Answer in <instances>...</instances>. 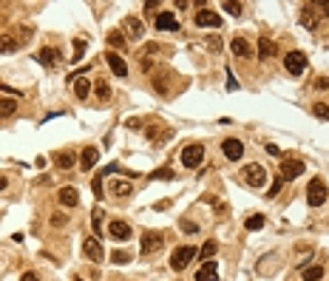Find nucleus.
I'll use <instances>...</instances> for the list:
<instances>
[{
    "mask_svg": "<svg viewBox=\"0 0 329 281\" xmlns=\"http://www.w3.org/2000/svg\"><path fill=\"white\" fill-rule=\"evenodd\" d=\"M193 259H196V247H190V244H182V247H176L173 253H170V267H173L176 273H182V270L190 264Z\"/></svg>",
    "mask_w": 329,
    "mask_h": 281,
    "instance_id": "1",
    "label": "nucleus"
},
{
    "mask_svg": "<svg viewBox=\"0 0 329 281\" xmlns=\"http://www.w3.org/2000/svg\"><path fill=\"white\" fill-rule=\"evenodd\" d=\"M329 190L327 185H324V179H310V185H307V202H310V207H321L324 202H327Z\"/></svg>",
    "mask_w": 329,
    "mask_h": 281,
    "instance_id": "2",
    "label": "nucleus"
},
{
    "mask_svg": "<svg viewBox=\"0 0 329 281\" xmlns=\"http://www.w3.org/2000/svg\"><path fill=\"white\" fill-rule=\"evenodd\" d=\"M201 159H204V145L193 142V145H184L182 148V165L184 168H199Z\"/></svg>",
    "mask_w": 329,
    "mask_h": 281,
    "instance_id": "3",
    "label": "nucleus"
},
{
    "mask_svg": "<svg viewBox=\"0 0 329 281\" xmlns=\"http://www.w3.org/2000/svg\"><path fill=\"white\" fill-rule=\"evenodd\" d=\"M284 68H287L292 77H301V74L307 71V54H304V51H290V54L284 57Z\"/></svg>",
    "mask_w": 329,
    "mask_h": 281,
    "instance_id": "4",
    "label": "nucleus"
},
{
    "mask_svg": "<svg viewBox=\"0 0 329 281\" xmlns=\"http://www.w3.org/2000/svg\"><path fill=\"white\" fill-rule=\"evenodd\" d=\"M162 247H164V233H159V230L142 233V256H150V253H156Z\"/></svg>",
    "mask_w": 329,
    "mask_h": 281,
    "instance_id": "5",
    "label": "nucleus"
},
{
    "mask_svg": "<svg viewBox=\"0 0 329 281\" xmlns=\"http://www.w3.org/2000/svg\"><path fill=\"white\" fill-rule=\"evenodd\" d=\"M244 182L253 185V187H261V185L267 182V168L258 165V162H250V165L244 168Z\"/></svg>",
    "mask_w": 329,
    "mask_h": 281,
    "instance_id": "6",
    "label": "nucleus"
},
{
    "mask_svg": "<svg viewBox=\"0 0 329 281\" xmlns=\"http://www.w3.org/2000/svg\"><path fill=\"white\" fill-rule=\"evenodd\" d=\"M193 23H196L199 29H219L221 26V17L216 15V12H210V9H199Z\"/></svg>",
    "mask_w": 329,
    "mask_h": 281,
    "instance_id": "7",
    "label": "nucleus"
},
{
    "mask_svg": "<svg viewBox=\"0 0 329 281\" xmlns=\"http://www.w3.org/2000/svg\"><path fill=\"white\" fill-rule=\"evenodd\" d=\"M304 173V162L301 159H281V179H298Z\"/></svg>",
    "mask_w": 329,
    "mask_h": 281,
    "instance_id": "8",
    "label": "nucleus"
},
{
    "mask_svg": "<svg viewBox=\"0 0 329 281\" xmlns=\"http://www.w3.org/2000/svg\"><path fill=\"white\" fill-rule=\"evenodd\" d=\"M318 20H321V12H315V3L301 6V26H304V29L315 32V29H318Z\"/></svg>",
    "mask_w": 329,
    "mask_h": 281,
    "instance_id": "9",
    "label": "nucleus"
},
{
    "mask_svg": "<svg viewBox=\"0 0 329 281\" xmlns=\"http://www.w3.org/2000/svg\"><path fill=\"white\" fill-rule=\"evenodd\" d=\"M221 150H224V156H227V159H230V162H238V159H241V156H244V142H241V139H224V142H221Z\"/></svg>",
    "mask_w": 329,
    "mask_h": 281,
    "instance_id": "10",
    "label": "nucleus"
},
{
    "mask_svg": "<svg viewBox=\"0 0 329 281\" xmlns=\"http://www.w3.org/2000/svg\"><path fill=\"white\" fill-rule=\"evenodd\" d=\"M108 233H111V239H116V242H128V239H131V225H128V222H119V219H116V222H111V225H108Z\"/></svg>",
    "mask_w": 329,
    "mask_h": 281,
    "instance_id": "11",
    "label": "nucleus"
},
{
    "mask_svg": "<svg viewBox=\"0 0 329 281\" xmlns=\"http://www.w3.org/2000/svg\"><path fill=\"white\" fill-rule=\"evenodd\" d=\"M105 63L111 66V71H114L116 77H122V80L128 77V66H125V60H122L116 51H108V54H105Z\"/></svg>",
    "mask_w": 329,
    "mask_h": 281,
    "instance_id": "12",
    "label": "nucleus"
},
{
    "mask_svg": "<svg viewBox=\"0 0 329 281\" xmlns=\"http://www.w3.org/2000/svg\"><path fill=\"white\" fill-rule=\"evenodd\" d=\"M60 205H63V207H77V205H80V190H77V187H71V185H66V187H63V190H60Z\"/></svg>",
    "mask_w": 329,
    "mask_h": 281,
    "instance_id": "13",
    "label": "nucleus"
},
{
    "mask_svg": "<svg viewBox=\"0 0 329 281\" xmlns=\"http://www.w3.org/2000/svg\"><path fill=\"white\" fill-rule=\"evenodd\" d=\"M82 253H85V259H91V262H102V244H99L97 239H85V242H82Z\"/></svg>",
    "mask_w": 329,
    "mask_h": 281,
    "instance_id": "14",
    "label": "nucleus"
},
{
    "mask_svg": "<svg viewBox=\"0 0 329 281\" xmlns=\"http://www.w3.org/2000/svg\"><path fill=\"white\" fill-rule=\"evenodd\" d=\"M258 57H261V60H273V57H278V46H275L270 37H258Z\"/></svg>",
    "mask_w": 329,
    "mask_h": 281,
    "instance_id": "15",
    "label": "nucleus"
},
{
    "mask_svg": "<svg viewBox=\"0 0 329 281\" xmlns=\"http://www.w3.org/2000/svg\"><path fill=\"white\" fill-rule=\"evenodd\" d=\"M156 29L159 32H176L179 29V20L173 17V12H162V15L156 17Z\"/></svg>",
    "mask_w": 329,
    "mask_h": 281,
    "instance_id": "16",
    "label": "nucleus"
},
{
    "mask_svg": "<svg viewBox=\"0 0 329 281\" xmlns=\"http://www.w3.org/2000/svg\"><path fill=\"white\" fill-rule=\"evenodd\" d=\"M230 51L233 54H236V57H253V46H250V43H247L244 37H233L230 40Z\"/></svg>",
    "mask_w": 329,
    "mask_h": 281,
    "instance_id": "17",
    "label": "nucleus"
},
{
    "mask_svg": "<svg viewBox=\"0 0 329 281\" xmlns=\"http://www.w3.org/2000/svg\"><path fill=\"white\" fill-rule=\"evenodd\" d=\"M122 29L128 32V37H142V34H145V26H142V20H139V17H133V15L122 20Z\"/></svg>",
    "mask_w": 329,
    "mask_h": 281,
    "instance_id": "18",
    "label": "nucleus"
},
{
    "mask_svg": "<svg viewBox=\"0 0 329 281\" xmlns=\"http://www.w3.org/2000/svg\"><path fill=\"white\" fill-rule=\"evenodd\" d=\"M196 281H219V264H216L213 259L204 262V267L196 273Z\"/></svg>",
    "mask_w": 329,
    "mask_h": 281,
    "instance_id": "19",
    "label": "nucleus"
},
{
    "mask_svg": "<svg viewBox=\"0 0 329 281\" xmlns=\"http://www.w3.org/2000/svg\"><path fill=\"white\" fill-rule=\"evenodd\" d=\"M97 159H99V148H85L80 156V168L82 170H91V168L97 165Z\"/></svg>",
    "mask_w": 329,
    "mask_h": 281,
    "instance_id": "20",
    "label": "nucleus"
},
{
    "mask_svg": "<svg viewBox=\"0 0 329 281\" xmlns=\"http://www.w3.org/2000/svg\"><path fill=\"white\" fill-rule=\"evenodd\" d=\"M74 80V94L80 99H88V94H91V80L88 77H71Z\"/></svg>",
    "mask_w": 329,
    "mask_h": 281,
    "instance_id": "21",
    "label": "nucleus"
},
{
    "mask_svg": "<svg viewBox=\"0 0 329 281\" xmlns=\"http://www.w3.org/2000/svg\"><path fill=\"white\" fill-rule=\"evenodd\" d=\"M37 60H40V63H43V66H57V63H60V49H43L40 51V54H37Z\"/></svg>",
    "mask_w": 329,
    "mask_h": 281,
    "instance_id": "22",
    "label": "nucleus"
},
{
    "mask_svg": "<svg viewBox=\"0 0 329 281\" xmlns=\"http://www.w3.org/2000/svg\"><path fill=\"white\" fill-rule=\"evenodd\" d=\"M15 111H17V97H3L0 99V119L12 116Z\"/></svg>",
    "mask_w": 329,
    "mask_h": 281,
    "instance_id": "23",
    "label": "nucleus"
},
{
    "mask_svg": "<svg viewBox=\"0 0 329 281\" xmlns=\"http://www.w3.org/2000/svg\"><path fill=\"white\" fill-rule=\"evenodd\" d=\"M94 91H97V102H108V99H111V85L105 83V80H99V77H97Z\"/></svg>",
    "mask_w": 329,
    "mask_h": 281,
    "instance_id": "24",
    "label": "nucleus"
},
{
    "mask_svg": "<svg viewBox=\"0 0 329 281\" xmlns=\"http://www.w3.org/2000/svg\"><path fill=\"white\" fill-rule=\"evenodd\" d=\"M20 43H23V40L9 37V34H6V37H0V54H6V51H17V49H20Z\"/></svg>",
    "mask_w": 329,
    "mask_h": 281,
    "instance_id": "25",
    "label": "nucleus"
},
{
    "mask_svg": "<svg viewBox=\"0 0 329 281\" xmlns=\"http://www.w3.org/2000/svg\"><path fill=\"white\" fill-rule=\"evenodd\" d=\"M54 165L68 170V168H74V156L71 153H54Z\"/></svg>",
    "mask_w": 329,
    "mask_h": 281,
    "instance_id": "26",
    "label": "nucleus"
},
{
    "mask_svg": "<svg viewBox=\"0 0 329 281\" xmlns=\"http://www.w3.org/2000/svg\"><path fill=\"white\" fill-rule=\"evenodd\" d=\"M108 46H111V51L125 49V37H122V32H111V34H108Z\"/></svg>",
    "mask_w": 329,
    "mask_h": 281,
    "instance_id": "27",
    "label": "nucleus"
},
{
    "mask_svg": "<svg viewBox=\"0 0 329 281\" xmlns=\"http://www.w3.org/2000/svg\"><path fill=\"white\" fill-rule=\"evenodd\" d=\"M324 279V267H307L304 270V281H321Z\"/></svg>",
    "mask_w": 329,
    "mask_h": 281,
    "instance_id": "28",
    "label": "nucleus"
},
{
    "mask_svg": "<svg viewBox=\"0 0 329 281\" xmlns=\"http://www.w3.org/2000/svg\"><path fill=\"white\" fill-rule=\"evenodd\" d=\"M111 262H114V264H128V262H131V253H128V250H114V253H111Z\"/></svg>",
    "mask_w": 329,
    "mask_h": 281,
    "instance_id": "29",
    "label": "nucleus"
},
{
    "mask_svg": "<svg viewBox=\"0 0 329 281\" xmlns=\"http://www.w3.org/2000/svg\"><path fill=\"white\" fill-rule=\"evenodd\" d=\"M244 227H247V230H261V227H264V216L261 213L250 216V219L244 222Z\"/></svg>",
    "mask_w": 329,
    "mask_h": 281,
    "instance_id": "30",
    "label": "nucleus"
},
{
    "mask_svg": "<svg viewBox=\"0 0 329 281\" xmlns=\"http://www.w3.org/2000/svg\"><path fill=\"white\" fill-rule=\"evenodd\" d=\"M216 250H219V244H216V242H204V247H201V253H199V256H201L204 262H210Z\"/></svg>",
    "mask_w": 329,
    "mask_h": 281,
    "instance_id": "31",
    "label": "nucleus"
},
{
    "mask_svg": "<svg viewBox=\"0 0 329 281\" xmlns=\"http://www.w3.org/2000/svg\"><path fill=\"white\" fill-rule=\"evenodd\" d=\"M173 176H176V173H173L170 168H156V170L150 173V179H173Z\"/></svg>",
    "mask_w": 329,
    "mask_h": 281,
    "instance_id": "32",
    "label": "nucleus"
},
{
    "mask_svg": "<svg viewBox=\"0 0 329 281\" xmlns=\"http://www.w3.org/2000/svg\"><path fill=\"white\" fill-rule=\"evenodd\" d=\"M91 190H94V196H97V202L102 199V173H97L94 179H91Z\"/></svg>",
    "mask_w": 329,
    "mask_h": 281,
    "instance_id": "33",
    "label": "nucleus"
},
{
    "mask_svg": "<svg viewBox=\"0 0 329 281\" xmlns=\"http://www.w3.org/2000/svg\"><path fill=\"white\" fill-rule=\"evenodd\" d=\"M156 51H162V46H159V43H148L145 49L136 54V57H148V60H150V54H156Z\"/></svg>",
    "mask_w": 329,
    "mask_h": 281,
    "instance_id": "34",
    "label": "nucleus"
},
{
    "mask_svg": "<svg viewBox=\"0 0 329 281\" xmlns=\"http://www.w3.org/2000/svg\"><path fill=\"white\" fill-rule=\"evenodd\" d=\"M312 114L321 116V119H329V105H324V102H315V105H312Z\"/></svg>",
    "mask_w": 329,
    "mask_h": 281,
    "instance_id": "35",
    "label": "nucleus"
},
{
    "mask_svg": "<svg viewBox=\"0 0 329 281\" xmlns=\"http://www.w3.org/2000/svg\"><path fill=\"white\" fill-rule=\"evenodd\" d=\"M207 49H210V51H221V37H219V34H207Z\"/></svg>",
    "mask_w": 329,
    "mask_h": 281,
    "instance_id": "36",
    "label": "nucleus"
},
{
    "mask_svg": "<svg viewBox=\"0 0 329 281\" xmlns=\"http://www.w3.org/2000/svg\"><path fill=\"white\" fill-rule=\"evenodd\" d=\"M51 225H54V227H66V225H68V216L66 213H51Z\"/></svg>",
    "mask_w": 329,
    "mask_h": 281,
    "instance_id": "37",
    "label": "nucleus"
},
{
    "mask_svg": "<svg viewBox=\"0 0 329 281\" xmlns=\"http://www.w3.org/2000/svg\"><path fill=\"white\" fill-rule=\"evenodd\" d=\"M82 51H85V40H77V43H74V57H71L74 63H80L82 60Z\"/></svg>",
    "mask_w": 329,
    "mask_h": 281,
    "instance_id": "38",
    "label": "nucleus"
},
{
    "mask_svg": "<svg viewBox=\"0 0 329 281\" xmlns=\"http://www.w3.org/2000/svg\"><path fill=\"white\" fill-rule=\"evenodd\" d=\"M114 193H119V196H131V185H128V182H116L114 185Z\"/></svg>",
    "mask_w": 329,
    "mask_h": 281,
    "instance_id": "39",
    "label": "nucleus"
},
{
    "mask_svg": "<svg viewBox=\"0 0 329 281\" xmlns=\"http://www.w3.org/2000/svg\"><path fill=\"white\" fill-rule=\"evenodd\" d=\"M281 187H284V179H281V176H278V179L273 182V187H270V193H267V196H270V199H275V196H278V193H281Z\"/></svg>",
    "mask_w": 329,
    "mask_h": 281,
    "instance_id": "40",
    "label": "nucleus"
},
{
    "mask_svg": "<svg viewBox=\"0 0 329 281\" xmlns=\"http://www.w3.org/2000/svg\"><path fill=\"white\" fill-rule=\"evenodd\" d=\"M224 12H230L233 17H238L241 15V3H230V0H227V3H224Z\"/></svg>",
    "mask_w": 329,
    "mask_h": 281,
    "instance_id": "41",
    "label": "nucleus"
},
{
    "mask_svg": "<svg viewBox=\"0 0 329 281\" xmlns=\"http://www.w3.org/2000/svg\"><path fill=\"white\" fill-rule=\"evenodd\" d=\"M179 227H182L184 233H196V230H199V225H196V222H187V219H182V222H179Z\"/></svg>",
    "mask_w": 329,
    "mask_h": 281,
    "instance_id": "42",
    "label": "nucleus"
},
{
    "mask_svg": "<svg viewBox=\"0 0 329 281\" xmlns=\"http://www.w3.org/2000/svg\"><path fill=\"white\" fill-rule=\"evenodd\" d=\"M264 148H267V153H270V156H281V148L275 145V142H267Z\"/></svg>",
    "mask_w": 329,
    "mask_h": 281,
    "instance_id": "43",
    "label": "nucleus"
},
{
    "mask_svg": "<svg viewBox=\"0 0 329 281\" xmlns=\"http://www.w3.org/2000/svg\"><path fill=\"white\" fill-rule=\"evenodd\" d=\"M315 88H318V91H327V88H329V80H327V77H318V80H315Z\"/></svg>",
    "mask_w": 329,
    "mask_h": 281,
    "instance_id": "44",
    "label": "nucleus"
},
{
    "mask_svg": "<svg viewBox=\"0 0 329 281\" xmlns=\"http://www.w3.org/2000/svg\"><path fill=\"white\" fill-rule=\"evenodd\" d=\"M20 281H40V276H37V273H23Z\"/></svg>",
    "mask_w": 329,
    "mask_h": 281,
    "instance_id": "45",
    "label": "nucleus"
},
{
    "mask_svg": "<svg viewBox=\"0 0 329 281\" xmlns=\"http://www.w3.org/2000/svg\"><path fill=\"white\" fill-rule=\"evenodd\" d=\"M167 207H170V202H167V199H162V202H156V205H153V210H167Z\"/></svg>",
    "mask_w": 329,
    "mask_h": 281,
    "instance_id": "46",
    "label": "nucleus"
},
{
    "mask_svg": "<svg viewBox=\"0 0 329 281\" xmlns=\"http://www.w3.org/2000/svg\"><path fill=\"white\" fill-rule=\"evenodd\" d=\"M236 88H238V83H236V77L230 74V80H227V91H236Z\"/></svg>",
    "mask_w": 329,
    "mask_h": 281,
    "instance_id": "47",
    "label": "nucleus"
},
{
    "mask_svg": "<svg viewBox=\"0 0 329 281\" xmlns=\"http://www.w3.org/2000/svg\"><path fill=\"white\" fill-rule=\"evenodd\" d=\"M128 128H133V131H139L142 125H139V119H128Z\"/></svg>",
    "mask_w": 329,
    "mask_h": 281,
    "instance_id": "48",
    "label": "nucleus"
},
{
    "mask_svg": "<svg viewBox=\"0 0 329 281\" xmlns=\"http://www.w3.org/2000/svg\"><path fill=\"white\" fill-rule=\"evenodd\" d=\"M3 187H6V179H3V176H0V190H3Z\"/></svg>",
    "mask_w": 329,
    "mask_h": 281,
    "instance_id": "49",
    "label": "nucleus"
},
{
    "mask_svg": "<svg viewBox=\"0 0 329 281\" xmlns=\"http://www.w3.org/2000/svg\"><path fill=\"white\" fill-rule=\"evenodd\" d=\"M74 281H82V279H74Z\"/></svg>",
    "mask_w": 329,
    "mask_h": 281,
    "instance_id": "50",
    "label": "nucleus"
}]
</instances>
